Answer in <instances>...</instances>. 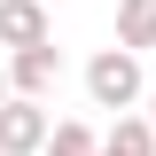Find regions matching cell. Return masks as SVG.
Segmentation results:
<instances>
[{
  "instance_id": "cell-1",
  "label": "cell",
  "mask_w": 156,
  "mask_h": 156,
  "mask_svg": "<svg viewBox=\"0 0 156 156\" xmlns=\"http://www.w3.org/2000/svg\"><path fill=\"white\" fill-rule=\"evenodd\" d=\"M140 94H148V78H140L133 47H101V55L86 62V101H94V109H140Z\"/></svg>"
},
{
  "instance_id": "cell-2",
  "label": "cell",
  "mask_w": 156,
  "mask_h": 156,
  "mask_svg": "<svg viewBox=\"0 0 156 156\" xmlns=\"http://www.w3.org/2000/svg\"><path fill=\"white\" fill-rule=\"evenodd\" d=\"M47 101H31V94H8L0 101V156H39V140H47Z\"/></svg>"
},
{
  "instance_id": "cell-3",
  "label": "cell",
  "mask_w": 156,
  "mask_h": 156,
  "mask_svg": "<svg viewBox=\"0 0 156 156\" xmlns=\"http://www.w3.org/2000/svg\"><path fill=\"white\" fill-rule=\"evenodd\" d=\"M55 78H62V47H55V39H39V47H16V55H8V94L47 101V94H55Z\"/></svg>"
},
{
  "instance_id": "cell-4",
  "label": "cell",
  "mask_w": 156,
  "mask_h": 156,
  "mask_svg": "<svg viewBox=\"0 0 156 156\" xmlns=\"http://www.w3.org/2000/svg\"><path fill=\"white\" fill-rule=\"evenodd\" d=\"M39 39H55L47 31V0H0V47L16 55V47H39Z\"/></svg>"
},
{
  "instance_id": "cell-5",
  "label": "cell",
  "mask_w": 156,
  "mask_h": 156,
  "mask_svg": "<svg viewBox=\"0 0 156 156\" xmlns=\"http://www.w3.org/2000/svg\"><path fill=\"white\" fill-rule=\"evenodd\" d=\"M101 156H156V125L133 109H117V125L101 133Z\"/></svg>"
},
{
  "instance_id": "cell-6",
  "label": "cell",
  "mask_w": 156,
  "mask_h": 156,
  "mask_svg": "<svg viewBox=\"0 0 156 156\" xmlns=\"http://www.w3.org/2000/svg\"><path fill=\"white\" fill-rule=\"evenodd\" d=\"M117 47H133V55L156 47V0H117Z\"/></svg>"
},
{
  "instance_id": "cell-7",
  "label": "cell",
  "mask_w": 156,
  "mask_h": 156,
  "mask_svg": "<svg viewBox=\"0 0 156 156\" xmlns=\"http://www.w3.org/2000/svg\"><path fill=\"white\" fill-rule=\"evenodd\" d=\"M101 133L86 125V117H62V125H47V140H39V156H94Z\"/></svg>"
},
{
  "instance_id": "cell-8",
  "label": "cell",
  "mask_w": 156,
  "mask_h": 156,
  "mask_svg": "<svg viewBox=\"0 0 156 156\" xmlns=\"http://www.w3.org/2000/svg\"><path fill=\"white\" fill-rule=\"evenodd\" d=\"M0 101H8V62H0Z\"/></svg>"
},
{
  "instance_id": "cell-9",
  "label": "cell",
  "mask_w": 156,
  "mask_h": 156,
  "mask_svg": "<svg viewBox=\"0 0 156 156\" xmlns=\"http://www.w3.org/2000/svg\"><path fill=\"white\" fill-rule=\"evenodd\" d=\"M140 101H148V125H156V94H140Z\"/></svg>"
},
{
  "instance_id": "cell-10",
  "label": "cell",
  "mask_w": 156,
  "mask_h": 156,
  "mask_svg": "<svg viewBox=\"0 0 156 156\" xmlns=\"http://www.w3.org/2000/svg\"><path fill=\"white\" fill-rule=\"evenodd\" d=\"M47 8H55V0H47Z\"/></svg>"
},
{
  "instance_id": "cell-11",
  "label": "cell",
  "mask_w": 156,
  "mask_h": 156,
  "mask_svg": "<svg viewBox=\"0 0 156 156\" xmlns=\"http://www.w3.org/2000/svg\"><path fill=\"white\" fill-rule=\"evenodd\" d=\"M94 156H101V148H94Z\"/></svg>"
}]
</instances>
